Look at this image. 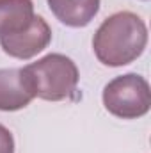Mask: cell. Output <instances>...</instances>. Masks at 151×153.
<instances>
[{
	"instance_id": "cell-1",
	"label": "cell",
	"mask_w": 151,
	"mask_h": 153,
	"mask_svg": "<svg viewBox=\"0 0 151 153\" xmlns=\"http://www.w3.org/2000/svg\"><path fill=\"white\" fill-rule=\"evenodd\" d=\"M148 45V27L141 16L121 11L103 20L93 38V50L105 66L119 68L137 61Z\"/></svg>"
},
{
	"instance_id": "cell-2",
	"label": "cell",
	"mask_w": 151,
	"mask_h": 153,
	"mask_svg": "<svg viewBox=\"0 0 151 153\" xmlns=\"http://www.w3.org/2000/svg\"><path fill=\"white\" fill-rule=\"evenodd\" d=\"M23 80L34 98L46 102L70 100L76 93L78 68L62 53H48L43 59L21 68Z\"/></svg>"
},
{
	"instance_id": "cell-3",
	"label": "cell",
	"mask_w": 151,
	"mask_h": 153,
	"mask_svg": "<svg viewBox=\"0 0 151 153\" xmlns=\"http://www.w3.org/2000/svg\"><path fill=\"white\" fill-rule=\"evenodd\" d=\"M103 105L115 117L137 119L150 112L151 89L144 76L126 73L112 78L103 87Z\"/></svg>"
},
{
	"instance_id": "cell-4",
	"label": "cell",
	"mask_w": 151,
	"mask_h": 153,
	"mask_svg": "<svg viewBox=\"0 0 151 153\" xmlns=\"http://www.w3.org/2000/svg\"><path fill=\"white\" fill-rule=\"evenodd\" d=\"M52 41V29L46 23V20L39 14H34L32 22L20 32L2 36L0 38V46L2 50L14 59H32L43 52Z\"/></svg>"
},
{
	"instance_id": "cell-5",
	"label": "cell",
	"mask_w": 151,
	"mask_h": 153,
	"mask_svg": "<svg viewBox=\"0 0 151 153\" xmlns=\"http://www.w3.org/2000/svg\"><path fill=\"white\" fill-rule=\"evenodd\" d=\"M34 100L29 91L21 68H5L0 70V111L14 112L25 109Z\"/></svg>"
},
{
	"instance_id": "cell-6",
	"label": "cell",
	"mask_w": 151,
	"mask_h": 153,
	"mask_svg": "<svg viewBox=\"0 0 151 153\" xmlns=\"http://www.w3.org/2000/svg\"><path fill=\"white\" fill-rule=\"evenodd\" d=\"M53 16L73 29L87 27L100 11L101 0H46Z\"/></svg>"
},
{
	"instance_id": "cell-7",
	"label": "cell",
	"mask_w": 151,
	"mask_h": 153,
	"mask_svg": "<svg viewBox=\"0 0 151 153\" xmlns=\"http://www.w3.org/2000/svg\"><path fill=\"white\" fill-rule=\"evenodd\" d=\"M32 18V0H0V38L23 30Z\"/></svg>"
},
{
	"instance_id": "cell-8",
	"label": "cell",
	"mask_w": 151,
	"mask_h": 153,
	"mask_svg": "<svg viewBox=\"0 0 151 153\" xmlns=\"http://www.w3.org/2000/svg\"><path fill=\"white\" fill-rule=\"evenodd\" d=\"M0 153H14V137L4 125H0Z\"/></svg>"
}]
</instances>
